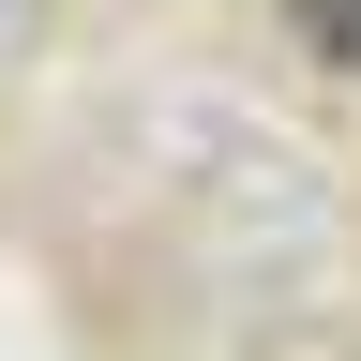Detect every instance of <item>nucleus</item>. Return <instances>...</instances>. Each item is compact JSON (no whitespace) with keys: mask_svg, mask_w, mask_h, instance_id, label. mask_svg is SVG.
<instances>
[{"mask_svg":"<svg viewBox=\"0 0 361 361\" xmlns=\"http://www.w3.org/2000/svg\"><path fill=\"white\" fill-rule=\"evenodd\" d=\"M301 45H316V61H346V75H361V0H301Z\"/></svg>","mask_w":361,"mask_h":361,"instance_id":"obj_1","label":"nucleus"}]
</instances>
